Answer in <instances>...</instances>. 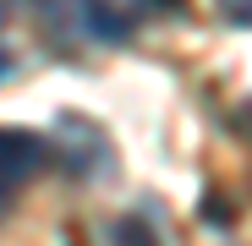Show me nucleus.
I'll return each instance as SVG.
<instances>
[{
    "instance_id": "nucleus-1",
    "label": "nucleus",
    "mask_w": 252,
    "mask_h": 246,
    "mask_svg": "<svg viewBox=\"0 0 252 246\" xmlns=\"http://www.w3.org/2000/svg\"><path fill=\"white\" fill-rule=\"evenodd\" d=\"M44 164H50V142L38 137V132L0 126V208H11V202L38 181Z\"/></svg>"
},
{
    "instance_id": "nucleus-2",
    "label": "nucleus",
    "mask_w": 252,
    "mask_h": 246,
    "mask_svg": "<svg viewBox=\"0 0 252 246\" xmlns=\"http://www.w3.org/2000/svg\"><path fill=\"white\" fill-rule=\"evenodd\" d=\"M110 246H159V241H154V230L143 219H115L110 224Z\"/></svg>"
},
{
    "instance_id": "nucleus-3",
    "label": "nucleus",
    "mask_w": 252,
    "mask_h": 246,
    "mask_svg": "<svg viewBox=\"0 0 252 246\" xmlns=\"http://www.w3.org/2000/svg\"><path fill=\"white\" fill-rule=\"evenodd\" d=\"M220 11H225L236 27H252V0H220Z\"/></svg>"
}]
</instances>
